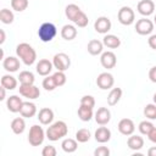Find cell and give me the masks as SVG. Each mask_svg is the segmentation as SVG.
<instances>
[{"instance_id":"obj_48","label":"cell","mask_w":156,"mask_h":156,"mask_svg":"<svg viewBox=\"0 0 156 156\" xmlns=\"http://www.w3.org/2000/svg\"><path fill=\"white\" fill-rule=\"evenodd\" d=\"M0 34H1V39H0V44H4V41H5V30L4 29H0Z\"/></svg>"},{"instance_id":"obj_29","label":"cell","mask_w":156,"mask_h":156,"mask_svg":"<svg viewBox=\"0 0 156 156\" xmlns=\"http://www.w3.org/2000/svg\"><path fill=\"white\" fill-rule=\"evenodd\" d=\"M1 85L7 90H13L17 88V79L11 74H4L1 77Z\"/></svg>"},{"instance_id":"obj_18","label":"cell","mask_w":156,"mask_h":156,"mask_svg":"<svg viewBox=\"0 0 156 156\" xmlns=\"http://www.w3.org/2000/svg\"><path fill=\"white\" fill-rule=\"evenodd\" d=\"M2 67L7 72H17L18 68L21 67V62L15 56H7L2 60Z\"/></svg>"},{"instance_id":"obj_4","label":"cell","mask_w":156,"mask_h":156,"mask_svg":"<svg viewBox=\"0 0 156 156\" xmlns=\"http://www.w3.org/2000/svg\"><path fill=\"white\" fill-rule=\"evenodd\" d=\"M45 136H46V133L44 132V129L40 126L34 124L29 129V133H28V143L32 146H39V145L43 144Z\"/></svg>"},{"instance_id":"obj_5","label":"cell","mask_w":156,"mask_h":156,"mask_svg":"<svg viewBox=\"0 0 156 156\" xmlns=\"http://www.w3.org/2000/svg\"><path fill=\"white\" fill-rule=\"evenodd\" d=\"M117 18H118V21H119L121 24H123V26H130L135 21V13L132 10V7H129V6H122L118 10Z\"/></svg>"},{"instance_id":"obj_22","label":"cell","mask_w":156,"mask_h":156,"mask_svg":"<svg viewBox=\"0 0 156 156\" xmlns=\"http://www.w3.org/2000/svg\"><path fill=\"white\" fill-rule=\"evenodd\" d=\"M127 145H128V147H129L130 150L138 151V150L143 149V146H144V139H143V136H140V135H134V134H132V135H129V138H128V140H127Z\"/></svg>"},{"instance_id":"obj_31","label":"cell","mask_w":156,"mask_h":156,"mask_svg":"<svg viewBox=\"0 0 156 156\" xmlns=\"http://www.w3.org/2000/svg\"><path fill=\"white\" fill-rule=\"evenodd\" d=\"M18 80L21 84H34L35 78L30 71H22V72H20Z\"/></svg>"},{"instance_id":"obj_11","label":"cell","mask_w":156,"mask_h":156,"mask_svg":"<svg viewBox=\"0 0 156 156\" xmlns=\"http://www.w3.org/2000/svg\"><path fill=\"white\" fill-rule=\"evenodd\" d=\"M100 63L106 69L113 68L116 66V63H117V57H116L115 52H112V51H105V52H102L101 56H100Z\"/></svg>"},{"instance_id":"obj_46","label":"cell","mask_w":156,"mask_h":156,"mask_svg":"<svg viewBox=\"0 0 156 156\" xmlns=\"http://www.w3.org/2000/svg\"><path fill=\"white\" fill-rule=\"evenodd\" d=\"M6 90L7 89L1 85V88H0V100H5V98H6Z\"/></svg>"},{"instance_id":"obj_38","label":"cell","mask_w":156,"mask_h":156,"mask_svg":"<svg viewBox=\"0 0 156 156\" xmlns=\"http://www.w3.org/2000/svg\"><path fill=\"white\" fill-rule=\"evenodd\" d=\"M77 27H79V28H84V27H87L88 26V23H89V20H88V16L85 15V12H80L78 16H77V18H76V21L73 22Z\"/></svg>"},{"instance_id":"obj_25","label":"cell","mask_w":156,"mask_h":156,"mask_svg":"<svg viewBox=\"0 0 156 156\" xmlns=\"http://www.w3.org/2000/svg\"><path fill=\"white\" fill-rule=\"evenodd\" d=\"M80 12H82L80 7H79L78 5H76V4H69V5H67L66 9H65V15H66V17H67L69 21H72V22L76 21L77 16H78Z\"/></svg>"},{"instance_id":"obj_15","label":"cell","mask_w":156,"mask_h":156,"mask_svg":"<svg viewBox=\"0 0 156 156\" xmlns=\"http://www.w3.org/2000/svg\"><path fill=\"white\" fill-rule=\"evenodd\" d=\"M94 118H95V122L100 126H106L110 119H111V112L107 107H100L98 108V111L95 112L94 115Z\"/></svg>"},{"instance_id":"obj_33","label":"cell","mask_w":156,"mask_h":156,"mask_svg":"<svg viewBox=\"0 0 156 156\" xmlns=\"http://www.w3.org/2000/svg\"><path fill=\"white\" fill-rule=\"evenodd\" d=\"M90 130L87 129V128H82V129H78L77 133H76V139L78 143H87L90 140Z\"/></svg>"},{"instance_id":"obj_43","label":"cell","mask_w":156,"mask_h":156,"mask_svg":"<svg viewBox=\"0 0 156 156\" xmlns=\"http://www.w3.org/2000/svg\"><path fill=\"white\" fill-rule=\"evenodd\" d=\"M147 44H149V46H150L151 49L156 50V34H152V35L149 37V39H147Z\"/></svg>"},{"instance_id":"obj_42","label":"cell","mask_w":156,"mask_h":156,"mask_svg":"<svg viewBox=\"0 0 156 156\" xmlns=\"http://www.w3.org/2000/svg\"><path fill=\"white\" fill-rule=\"evenodd\" d=\"M110 155V149L107 146H99L94 151V156H108Z\"/></svg>"},{"instance_id":"obj_30","label":"cell","mask_w":156,"mask_h":156,"mask_svg":"<svg viewBox=\"0 0 156 156\" xmlns=\"http://www.w3.org/2000/svg\"><path fill=\"white\" fill-rule=\"evenodd\" d=\"M94 116V112H93V108L90 107H85V106H79L78 107V117L80 118V121L83 122H89Z\"/></svg>"},{"instance_id":"obj_17","label":"cell","mask_w":156,"mask_h":156,"mask_svg":"<svg viewBox=\"0 0 156 156\" xmlns=\"http://www.w3.org/2000/svg\"><path fill=\"white\" fill-rule=\"evenodd\" d=\"M38 119L44 126H50L54 121V111L49 107H43L38 112Z\"/></svg>"},{"instance_id":"obj_28","label":"cell","mask_w":156,"mask_h":156,"mask_svg":"<svg viewBox=\"0 0 156 156\" xmlns=\"http://www.w3.org/2000/svg\"><path fill=\"white\" fill-rule=\"evenodd\" d=\"M24 129H26V122H24V119L22 117H17V118L12 119V122H11V130L15 134L20 135V134H22L24 132Z\"/></svg>"},{"instance_id":"obj_45","label":"cell","mask_w":156,"mask_h":156,"mask_svg":"<svg viewBox=\"0 0 156 156\" xmlns=\"http://www.w3.org/2000/svg\"><path fill=\"white\" fill-rule=\"evenodd\" d=\"M147 138H149L150 141H152V143L156 144V127H154V129L147 134Z\"/></svg>"},{"instance_id":"obj_39","label":"cell","mask_w":156,"mask_h":156,"mask_svg":"<svg viewBox=\"0 0 156 156\" xmlns=\"http://www.w3.org/2000/svg\"><path fill=\"white\" fill-rule=\"evenodd\" d=\"M52 77H54V79H55L57 87H62V85L66 84L67 77H66L65 72H62V71H56V72L52 74Z\"/></svg>"},{"instance_id":"obj_14","label":"cell","mask_w":156,"mask_h":156,"mask_svg":"<svg viewBox=\"0 0 156 156\" xmlns=\"http://www.w3.org/2000/svg\"><path fill=\"white\" fill-rule=\"evenodd\" d=\"M54 68V65L51 61H49L48 58H41L39 60V62L37 63L35 66V71L39 76H43V77H46L50 74V72L52 71Z\"/></svg>"},{"instance_id":"obj_6","label":"cell","mask_w":156,"mask_h":156,"mask_svg":"<svg viewBox=\"0 0 156 156\" xmlns=\"http://www.w3.org/2000/svg\"><path fill=\"white\" fill-rule=\"evenodd\" d=\"M154 24L155 23L151 20H149L146 17H143V18L136 21L134 28H135V32L138 34H140V35H149L154 30Z\"/></svg>"},{"instance_id":"obj_12","label":"cell","mask_w":156,"mask_h":156,"mask_svg":"<svg viewBox=\"0 0 156 156\" xmlns=\"http://www.w3.org/2000/svg\"><path fill=\"white\" fill-rule=\"evenodd\" d=\"M118 130H119L121 134H123L126 136H129V135H132L134 133L135 124L130 118H122L118 122Z\"/></svg>"},{"instance_id":"obj_37","label":"cell","mask_w":156,"mask_h":156,"mask_svg":"<svg viewBox=\"0 0 156 156\" xmlns=\"http://www.w3.org/2000/svg\"><path fill=\"white\" fill-rule=\"evenodd\" d=\"M144 116L149 119H156V104H147L144 107Z\"/></svg>"},{"instance_id":"obj_21","label":"cell","mask_w":156,"mask_h":156,"mask_svg":"<svg viewBox=\"0 0 156 156\" xmlns=\"http://www.w3.org/2000/svg\"><path fill=\"white\" fill-rule=\"evenodd\" d=\"M20 113H21L22 117H26V118H32V117H34V116L37 115V106H35V104H33V102H30V101L23 102Z\"/></svg>"},{"instance_id":"obj_27","label":"cell","mask_w":156,"mask_h":156,"mask_svg":"<svg viewBox=\"0 0 156 156\" xmlns=\"http://www.w3.org/2000/svg\"><path fill=\"white\" fill-rule=\"evenodd\" d=\"M61 147H62V150H63L65 152L72 154V152H74V151L77 150V147H78V141H77V139L66 138V139L62 140Z\"/></svg>"},{"instance_id":"obj_23","label":"cell","mask_w":156,"mask_h":156,"mask_svg":"<svg viewBox=\"0 0 156 156\" xmlns=\"http://www.w3.org/2000/svg\"><path fill=\"white\" fill-rule=\"evenodd\" d=\"M102 43L104 46L108 49H117L121 45V39L113 34H105V37L102 38Z\"/></svg>"},{"instance_id":"obj_40","label":"cell","mask_w":156,"mask_h":156,"mask_svg":"<svg viewBox=\"0 0 156 156\" xmlns=\"http://www.w3.org/2000/svg\"><path fill=\"white\" fill-rule=\"evenodd\" d=\"M80 105L82 106H85V107L94 108V106H95V99H94V96H91V95H84V96H82Z\"/></svg>"},{"instance_id":"obj_7","label":"cell","mask_w":156,"mask_h":156,"mask_svg":"<svg viewBox=\"0 0 156 156\" xmlns=\"http://www.w3.org/2000/svg\"><path fill=\"white\" fill-rule=\"evenodd\" d=\"M52 65H54V67H55L57 71L65 72V71H67V69L69 68V66H71V58H69V56H68L67 54H65V52H58V54H56V55L54 56V58H52Z\"/></svg>"},{"instance_id":"obj_41","label":"cell","mask_w":156,"mask_h":156,"mask_svg":"<svg viewBox=\"0 0 156 156\" xmlns=\"http://www.w3.org/2000/svg\"><path fill=\"white\" fill-rule=\"evenodd\" d=\"M56 154H57V150L52 145H46L41 150V155L43 156H56Z\"/></svg>"},{"instance_id":"obj_26","label":"cell","mask_w":156,"mask_h":156,"mask_svg":"<svg viewBox=\"0 0 156 156\" xmlns=\"http://www.w3.org/2000/svg\"><path fill=\"white\" fill-rule=\"evenodd\" d=\"M122 93H123V91H122L121 88H112L111 91H110L108 95H107V104H108L110 106L117 105L118 101H119L121 98H122Z\"/></svg>"},{"instance_id":"obj_10","label":"cell","mask_w":156,"mask_h":156,"mask_svg":"<svg viewBox=\"0 0 156 156\" xmlns=\"http://www.w3.org/2000/svg\"><path fill=\"white\" fill-rule=\"evenodd\" d=\"M111 21L106 16H100L94 22V29L100 34H107V32L111 29Z\"/></svg>"},{"instance_id":"obj_47","label":"cell","mask_w":156,"mask_h":156,"mask_svg":"<svg viewBox=\"0 0 156 156\" xmlns=\"http://www.w3.org/2000/svg\"><path fill=\"white\" fill-rule=\"evenodd\" d=\"M147 155L149 156H156V146H152L147 150Z\"/></svg>"},{"instance_id":"obj_20","label":"cell","mask_w":156,"mask_h":156,"mask_svg":"<svg viewBox=\"0 0 156 156\" xmlns=\"http://www.w3.org/2000/svg\"><path fill=\"white\" fill-rule=\"evenodd\" d=\"M87 50L90 55L93 56H98L100 54H102V50H104V43L98 40V39H91L88 45H87Z\"/></svg>"},{"instance_id":"obj_2","label":"cell","mask_w":156,"mask_h":156,"mask_svg":"<svg viewBox=\"0 0 156 156\" xmlns=\"http://www.w3.org/2000/svg\"><path fill=\"white\" fill-rule=\"evenodd\" d=\"M45 133H46V138L50 141H57L67 135L68 127L63 121H57V122L50 124Z\"/></svg>"},{"instance_id":"obj_13","label":"cell","mask_w":156,"mask_h":156,"mask_svg":"<svg viewBox=\"0 0 156 156\" xmlns=\"http://www.w3.org/2000/svg\"><path fill=\"white\" fill-rule=\"evenodd\" d=\"M136 10L138 12L144 16V17H147L150 15L154 13V10H155V4L152 0H140L136 5Z\"/></svg>"},{"instance_id":"obj_36","label":"cell","mask_w":156,"mask_h":156,"mask_svg":"<svg viewBox=\"0 0 156 156\" xmlns=\"http://www.w3.org/2000/svg\"><path fill=\"white\" fill-rule=\"evenodd\" d=\"M154 124L150 122V121H141L140 123H139V126H138V129H139V132L143 134V135H147L152 129H154Z\"/></svg>"},{"instance_id":"obj_44","label":"cell","mask_w":156,"mask_h":156,"mask_svg":"<svg viewBox=\"0 0 156 156\" xmlns=\"http://www.w3.org/2000/svg\"><path fill=\"white\" fill-rule=\"evenodd\" d=\"M149 78L152 83H156V66L151 67L150 71H149Z\"/></svg>"},{"instance_id":"obj_3","label":"cell","mask_w":156,"mask_h":156,"mask_svg":"<svg viewBox=\"0 0 156 156\" xmlns=\"http://www.w3.org/2000/svg\"><path fill=\"white\" fill-rule=\"evenodd\" d=\"M57 34V28L51 22H44L38 29V37L43 43L51 41Z\"/></svg>"},{"instance_id":"obj_19","label":"cell","mask_w":156,"mask_h":156,"mask_svg":"<svg viewBox=\"0 0 156 156\" xmlns=\"http://www.w3.org/2000/svg\"><path fill=\"white\" fill-rule=\"evenodd\" d=\"M94 136H95V140H96L98 143L105 144V143H107V141L111 139V130H110L107 127L101 126V127H99V128L95 130Z\"/></svg>"},{"instance_id":"obj_34","label":"cell","mask_w":156,"mask_h":156,"mask_svg":"<svg viewBox=\"0 0 156 156\" xmlns=\"http://www.w3.org/2000/svg\"><path fill=\"white\" fill-rule=\"evenodd\" d=\"M28 5H29L28 0H11V7L17 12L24 11L28 7Z\"/></svg>"},{"instance_id":"obj_35","label":"cell","mask_w":156,"mask_h":156,"mask_svg":"<svg viewBox=\"0 0 156 156\" xmlns=\"http://www.w3.org/2000/svg\"><path fill=\"white\" fill-rule=\"evenodd\" d=\"M43 88L46 90V91H52L57 88L56 85V82L52 76H46L44 79H43Z\"/></svg>"},{"instance_id":"obj_9","label":"cell","mask_w":156,"mask_h":156,"mask_svg":"<svg viewBox=\"0 0 156 156\" xmlns=\"http://www.w3.org/2000/svg\"><path fill=\"white\" fill-rule=\"evenodd\" d=\"M115 84V78L111 73L108 72H102L96 78V85L102 89V90H107V89H111Z\"/></svg>"},{"instance_id":"obj_16","label":"cell","mask_w":156,"mask_h":156,"mask_svg":"<svg viewBox=\"0 0 156 156\" xmlns=\"http://www.w3.org/2000/svg\"><path fill=\"white\" fill-rule=\"evenodd\" d=\"M23 105L22 99L18 95H11L7 100H6V107L10 112L12 113H17L21 111V107Z\"/></svg>"},{"instance_id":"obj_49","label":"cell","mask_w":156,"mask_h":156,"mask_svg":"<svg viewBox=\"0 0 156 156\" xmlns=\"http://www.w3.org/2000/svg\"><path fill=\"white\" fill-rule=\"evenodd\" d=\"M152 99H154V104H156V93L154 94V98Z\"/></svg>"},{"instance_id":"obj_1","label":"cell","mask_w":156,"mask_h":156,"mask_svg":"<svg viewBox=\"0 0 156 156\" xmlns=\"http://www.w3.org/2000/svg\"><path fill=\"white\" fill-rule=\"evenodd\" d=\"M16 55L26 66H32L37 60V52L28 43H20L16 46Z\"/></svg>"},{"instance_id":"obj_32","label":"cell","mask_w":156,"mask_h":156,"mask_svg":"<svg viewBox=\"0 0 156 156\" xmlns=\"http://www.w3.org/2000/svg\"><path fill=\"white\" fill-rule=\"evenodd\" d=\"M15 20V15L11 10L9 9H2L0 11V21L4 23V24H11Z\"/></svg>"},{"instance_id":"obj_24","label":"cell","mask_w":156,"mask_h":156,"mask_svg":"<svg viewBox=\"0 0 156 156\" xmlns=\"http://www.w3.org/2000/svg\"><path fill=\"white\" fill-rule=\"evenodd\" d=\"M77 34H78V32H77L76 27L72 24H65L61 28V37L65 40H73L77 37Z\"/></svg>"},{"instance_id":"obj_8","label":"cell","mask_w":156,"mask_h":156,"mask_svg":"<svg viewBox=\"0 0 156 156\" xmlns=\"http://www.w3.org/2000/svg\"><path fill=\"white\" fill-rule=\"evenodd\" d=\"M18 90L22 96H24L29 100H35L40 96V90L34 84H21Z\"/></svg>"},{"instance_id":"obj_50","label":"cell","mask_w":156,"mask_h":156,"mask_svg":"<svg viewBox=\"0 0 156 156\" xmlns=\"http://www.w3.org/2000/svg\"><path fill=\"white\" fill-rule=\"evenodd\" d=\"M154 23L156 24V15H155V18H154Z\"/></svg>"}]
</instances>
